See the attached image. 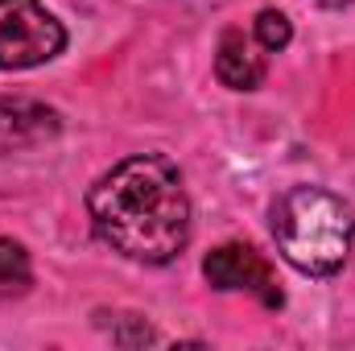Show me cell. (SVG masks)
<instances>
[{
    "instance_id": "obj_1",
    "label": "cell",
    "mask_w": 355,
    "mask_h": 351,
    "mask_svg": "<svg viewBox=\"0 0 355 351\" xmlns=\"http://www.w3.org/2000/svg\"><path fill=\"white\" fill-rule=\"evenodd\" d=\"M87 215L95 236L137 264H170L190 240V198L170 157L141 153L91 186Z\"/></svg>"
},
{
    "instance_id": "obj_2",
    "label": "cell",
    "mask_w": 355,
    "mask_h": 351,
    "mask_svg": "<svg viewBox=\"0 0 355 351\" xmlns=\"http://www.w3.org/2000/svg\"><path fill=\"white\" fill-rule=\"evenodd\" d=\"M272 240L306 277H331L352 257V207L322 186H293L272 203Z\"/></svg>"
},
{
    "instance_id": "obj_3",
    "label": "cell",
    "mask_w": 355,
    "mask_h": 351,
    "mask_svg": "<svg viewBox=\"0 0 355 351\" xmlns=\"http://www.w3.org/2000/svg\"><path fill=\"white\" fill-rule=\"evenodd\" d=\"M67 29L37 0H0V71H29L58 58Z\"/></svg>"
},
{
    "instance_id": "obj_4",
    "label": "cell",
    "mask_w": 355,
    "mask_h": 351,
    "mask_svg": "<svg viewBox=\"0 0 355 351\" xmlns=\"http://www.w3.org/2000/svg\"><path fill=\"white\" fill-rule=\"evenodd\" d=\"M202 277L215 289H248L265 306H281V289L272 281V268L252 244H219L215 252H207Z\"/></svg>"
},
{
    "instance_id": "obj_5",
    "label": "cell",
    "mask_w": 355,
    "mask_h": 351,
    "mask_svg": "<svg viewBox=\"0 0 355 351\" xmlns=\"http://www.w3.org/2000/svg\"><path fill=\"white\" fill-rule=\"evenodd\" d=\"M62 132V116L37 99H8L0 95V153L42 145Z\"/></svg>"
},
{
    "instance_id": "obj_6",
    "label": "cell",
    "mask_w": 355,
    "mask_h": 351,
    "mask_svg": "<svg viewBox=\"0 0 355 351\" xmlns=\"http://www.w3.org/2000/svg\"><path fill=\"white\" fill-rule=\"evenodd\" d=\"M215 75L232 91L261 87L265 83V54H261L257 37H248L244 29H223L219 50H215Z\"/></svg>"
},
{
    "instance_id": "obj_7",
    "label": "cell",
    "mask_w": 355,
    "mask_h": 351,
    "mask_svg": "<svg viewBox=\"0 0 355 351\" xmlns=\"http://www.w3.org/2000/svg\"><path fill=\"white\" fill-rule=\"evenodd\" d=\"M33 285V264L25 244L17 240H0V302H12L21 293H29Z\"/></svg>"
},
{
    "instance_id": "obj_8",
    "label": "cell",
    "mask_w": 355,
    "mask_h": 351,
    "mask_svg": "<svg viewBox=\"0 0 355 351\" xmlns=\"http://www.w3.org/2000/svg\"><path fill=\"white\" fill-rule=\"evenodd\" d=\"M252 37H257L261 50L277 54V50H285V46L293 42V25H289L285 12H277V8H261L257 21H252Z\"/></svg>"
},
{
    "instance_id": "obj_9",
    "label": "cell",
    "mask_w": 355,
    "mask_h": 351,
    "mask_svg": "<svg viewBox=\"0 0 355 351\" xmlns=\"http://www.w3.org/2000/svg\"><path fill=\"white\" fill-rule=\"evenodd\" d=\"M314 4H322V8H343V4H352V0H314Z\"/></svg>"
}]
</instances>
